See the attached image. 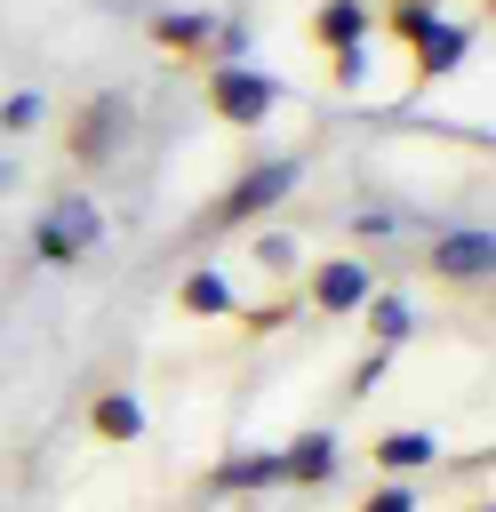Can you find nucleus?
I'll return each mask as SVG.
<instances>
[{
	"mask_svg": "<svg viewBox=\"0 0 496 512\" xmlns=\"http://www.w3.org/2000/svg\"><path fill=\"white\" fill-rule=\"evenodd\" d=\"M304 184V160L296 152H264V160H248L216 200H208V232H248V224H264L272 208H288V192Z\"/></svg>",
	"mask_w": 496,
	"mask_h": 512,
	"instance_id": "obj_1",
	"label": "nucleus"
},
{
	"mask_svg": "<svg viewBox=\"0 0 496 512\" xmlns=\"http://www.w3.org/2000/svg\"><path fill=\"white\" fill-rule=\"evenodd\" d=\"M200 104L224 120V128H264L272 112H280V80L264 72V64H208L200 72Z\"/></svg>",
	"mask_w": 496,
	"mask_h": 512,
	"instance_id": "obj_2",
	"label": "nucleus"
},
{
	"mask_svg": "<svg viewBox=\"0 0 496 512\" xmlns=\"http://www.w3.org/2000/svg\"><path fill=\"white\" fill-rule=\"evenodd\" d=\"M128 128H136V96H128V88H96V96L72 112V128H64L72 168H104V160L128 144Z\"/></svg>",
	"mask_w": 496,
	"mask_h": 512,
	"instance_id": "obj_3",
	"label": "nucleus"
},
{
	"mask_svg": "<svg viewBox=\"0 0 496 512\" xmlns=\"http://www.w3.org/2000/svg\"><path fill=\"white\" fill-rule=\"evenodd\" d=\"M424 264H432V280H448V288H480V280L496 272V232H488V224H440L432 248H424Z\"/></svg>",
	"mask_w": 496,
	"mask_h": 512,
	"instance_id": "obj_4",
	"label": "nucleus"
},
{
	"mask_svg": "<svg viewBox=\"0 0 496 512\" xmlns=\"http://www.w3.org/2000/svg\"><path fill=\"white\" fill-rule=\"evenodd\" d=\"M368 288H376V264L368 256H320V264H304V304L320 320H352L368 304Z\"/></svg>",
	"mask_w": 496,
	"mask_h": 512,
	"instance_id": "obj_5",
	"label": "nucleus"
},
{
	"mask_svg": "<svg viewBox=\"0 0 496 512\" xmlns=\"http://www.w3.org/2000/svg\"><path fill=\"white\" fill-rule=\"evenodd\" d=\"M368 456H376V472H392V480H416V472L448 464V440H440V432H424V424H384V432L368 440Z\"/></svg>",
	"mask_w": 496,
	"mask_h": 512,
	"instance_id": "obj_6",
	"label": "nucleus"
},
{
	"mask_svg": "<svg viewBox=\"0 0 496 512\" xmlns=\"http://www.w3.org/2000/svg\"><path fill=\"white\" fill-rule=\"evenodd\" d=\"M344 472V440H336V424H304L288 448H280V480L288 488H328Z\"/></svg>",
	"mask_w": 496,
	"mask_h": 512,
	"instance_id": "obj_7",
	"label": "nucleus"
},
{
	"mask_svg": "<svg viewBox=\"0 0 496 512\" xmlns=\"http://www.w3.org/2000/svg\"><path fill=\"white\" fill-rule=\"evenodd\" d=\"M480 48V24L472 16H440L424 40H408V56H416V80L432 88V80H448V72H464V56Z\"/></svg>",
	"mask_w": 496,
	"mask_h": 512,
	"instance_id": "obj_8",
	"label": "nucleus"
},
{
	"mask_svg": "<svg viewBox=\"0 0 496 512\" xmlns=\"http://www.w3.org/2000/svg\"><path fill=\"white\" fill-rule=\"evenodd\" d=\"M208 488L216 496H264V488H288L280 480V448H224L208 464Z\"/></svg>",
	"mask_w": 496,
	"mask_h": 512,
	"instance_id": "obj_9",
	"label": "nucleus"
},
{
	"mask_svg": "<svg viewBox=\"0 0 496 512\" xmlns=\"http://www.w3.org/2000/svg\"><path fill=\"white\" fill-rule=\"evenodd\" d=\"M144 32H152V48L160 56H208V40H216V8H152L144 16Z\"/></svg>",
	"mask_w": 496,
	"mask_h": 512,
	"instance_id": "obj_10",
	"label": "nucleus"
},
{
	"mask_svg": "<svg viewBox=\"0 0 496 512\" xmlns=\"http://www.w3.org/2000/svg\"><path fill=\"white\" fill-rule=\"evenodd\" d=\"M352 320H360V328H368V344H384V352H400V344H408V336L424 328V312H416V304H408L400 288H384V280L368 288V304H360Z\"/></svg>",
	"mask_w": 496,
	"mask_h": 512,
	"instance_id": "obj_11",
	"label": "nucleus"
},
{
	"mask_svg": "<svg viewBox=\"0 0 496 512\" xmlns=\"http://www.w3.org/2000/svg\"><path fill=\"white\" fill-rule=\"evenodd\" d=\"M176 312H184V320H232V312H240V288L224 280V264H192V272L176 280Z\"/></svg>",
	"mask_w": 496,
	"mask_h": 512,
	"instance_id": "obj_12",
	"label": "nucleus"
},
{
	"mask_svg": "<svg viewBox=\"0 0 496 512\" xmlns=\"http://www.w3.org/2000/svg\"><path fill=\"white\" fill-rule=\"evenodd\" d=\"M312 40L336 56V48H368L376 40V0H320L312 8Z\"/></svg>",
	"mask_w": 496,
	"mask_h": 512,
	"instance_id": "obj_13",
	"label": "nucleus"
},
{
	"mask_svg": "<svg viewBox=\"0 0 496 512\" xmlns=\"http://www.w3.org/2000/svg\"><path fill=\"white\" fill-rule=\"evenodd\" d=\"M88 424H96V440H104V448H136V440H144V400H136L128 384H112V392H96Z\"/></svg>",
	"mask_w": 496,
	"mask_h": 512,
	"instance_id": "obj_14",
	"label": "nucleus"
},
{
	"mask_svg": "<svg viewBox=\"0 0 496 512\" xmlns=\"http://www.w3.org/2000/svg\"><path fill=\"white\" fill-rule=\"evenodd\" d=\"M40 216H48V224H56V232H64L80 256H96V248H104V208H96L88 192H56Z\"/></svg>",
	"mask_w": 496,
	"mask_h": 512,
	"instance_id": "obj_15",
	"label": "nucleus"
},
{
	"mask_svg": "<svg viewBox=\"0 0 496 512\" xmlns=\"http://www.w3.org/2000/svg\"><path fill=\"white\" fill-rule=\"evenodd\" d=\"M248 256H256V272H272V280H288V272L304 264V240H296V232H280V224H264V232L248 240Z\"/></svg>",
	"mask_w": 496,
	"mask_h": 512,
	"instance_id": "obj_16",
	"label": "nucleus"
},
{
	"mask_svg": "<svg viewBox=\"0 0 496 512\" xmlns=\"http://www.w3.org/2000/svg\"><path fill=\"white\" fill-rule=\"evenodd\" d=\"M440 16H448L440 0H392V8H376V24H384L392 40H424V32L440 24Z\"/></svg>",
	"mask_w": 496,
	"mask_h": 512,
	"instance_id": "obj_17",
	"label": "nucleus"
},
{
	"mask_svg": "<svg viewBox=\"0 0 496 512\" xmlns=\"http://www.w3.org/2000/svg\"><path fill=\"white\" fill-rule=\"evenodd\" d=\"M40 128H48V96H40V88L0 96V136H40Z\"/></svg>",
	"mask_w": 496,
	"mask_h": 512,
	"instance_id": "obj_18",
	"label": "nucleus"
},
{
	"mask_svg": "<svg viewBox=\"0 0 496 512\" xmlns=\"http://www.w3.org/2000/svg\"><path fill=\"white\" fill-rule=\"evenodd\" d=\"M344 224H352V240H400V224H408V216H400L392 200H360Z\"/></svg>",
	"mask_w": 496,
	"mask_h": 512,
	"instance_id": "obj_19",
	"label": "nucleus"
},
{
	"mask_svg": "<svg viewBox=\"0 0 496 512\" xmlns=\"http://www.w3.org/2000/svg\"><path fill=\"white\" fill-rule=\"evenodd\" d=\"M392 360H400V352H384V344H368V352L352 360V376H344V392H352V400H368V392H376V384L392 376Z\"/></svg>",
	"mask_w": 496,
	"mask_h": 512,
	"instance_id": "obj_20",
	"label": "nucleus"
},
{
	"mask_svg": "<svg viewBox=\"0 0 496 512\" xmlns=\"http://www.w3.org/2000/svg\"><path fill=\"white\" fill-rule=\"evenodd\" d=\"M360 512H424V488H416V480H392V472H384V480H376V496H368Z\"/></svg>",
	"mask_w": 496,
	"mask_h": 512,
	"instance_id": "obj_21",
	"label": "nucleus"
},
{
	"mask_svg": "<svg viewBox=\"0 0 496 512\" xmlns=\"http://www.w3.org/2000/svg\"><path fill=\"white\" fill-rule=\"evenodd\" d=\"M328 72H336V88H360V80H368V48H336Z\"/></svg>",
	"mask_w": 496,
	"mask_h": 512,
	"instance_id": "obj_22",
	"label": "nucleus"
},
{
	"mask_svg": "<svg viewBox=\"0 0 496 512\" xmlns=\"http://www.w3.org/2000/svg\"><path fill=\"white\" fill-rule=\"evenodd\" d=\"M8 184H16V168H8V160H0V192H8Z\"/></svg>",
	"mask_w": 496,
	"mask_h": 512,
	"instance_id": "obj_23",
	"label": "nucleus"
},
{
	"mask_svg": "<svg viewBox=\"0 0 496 512\" xmlns=\"http://www.w3.org/2000/svg\"><path fill=\"white\" fill-rule=\"evenodd\" d=\"M472 512H496V504H488V496H480V504H472Z\"/></svg>",
	"mask_w": 496,
	"mask_h": 512,
	"instance_id": "obj_24",
	"label": "nucleus"
}]
</instances>
